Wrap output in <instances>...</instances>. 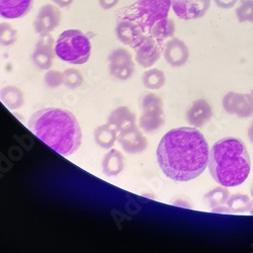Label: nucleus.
<instances>
[{
    "mask_svg": "<svg viewBox=\"0 0 253 253\" xmlns=\"http://www.w3.org/2000/svg\"><path fill=\"white\" fill-rule=\"evenodd\" d=\"M156 157L168 178L186 182L199 177L208 167L210 147L197 128L182 126L168 131L161 138Z\"/></svg>",
    "mask_w": 253,
    "mask_h": 253,
    "instance_id": "f257e3e1",
    "label": "nucleus"
},
{
    "mask_svg": "<svg viewBox=\"0 0 253 253\" xmlns=\"http://www.w3.org/2000/svg\"><path fill=\"white\" fill-rule=\"evenodd\" d=\"M29 129L62 156L74 154L81 145L80 125L75 116L66 110L47 108L36 112L29 121Z\"/></svg>",
    "mask_w": 253,
    "mask_h": 253,
    "instance_id": "f03ea898",
    "label": "nucleus"
},
{
    "mask_svg": "<svg viewBox=\"0 0 253 253\" xmlns=\"http://www.w3.org/2000/svg\"><path fill=\"white\" fill-rule=\"evenodd\" d=\"M209 170L216 182L226 187L242 184L250 173V157L245 144L238 138L227 137L210 149Z\"/></svg>",
    "mask_w": 253,
    "mask_h": 253,
    "instance_id": "7ed1b4c3",
    "label": "nucleus"
},
{
    "mask_svg": "<svg viewBox=\"0 0 253 253\" xmlns=\"http://www.w3.org/2000/svg\"><path fill=\"white\" fill-rule=\"evenodd\" d=\"M55 54L62 61L82 65L90 58V40L80 30L64 31L55 42Z\"/></svg>",
    "mask_w": 253,
    "mask_h": 253,
    "instance_id": "20e7f679",
    "label": "nucleus"
},
{
    "mask_svg": "<svg viewBox=\"0 0 253 253\" xmlns=\"http://www.w3.org/2000/svg\"><path fill=\"white\" fill-rule=\"evenodd\" d=\"M172 0H137L130 7L128 18L137 23L145 34L159 19L168 16Z\"/></svg>",
    "mask_w": 253,
    "mask_h": 253,
    "instance_id": "39448f33",
    "label": "nucleus"
},
{
    "mask_svg": "<svg viewBox=\"0 0 253 253\" xmlns=\"http://www.w3.org/2000/svg\"><path fill=\"white\" fill-rule=\"evenodd\" d=\"M142 115L139 119L140 129L147 134H153L160 130L164 123V105L161 97L155 93H145L140 98Z\"/></svg>",
    "mask_w": 253,
    "mask_h": 253,
    "instance_id": "423d86ee",
    "label": "nucleus"
},
{
    "mask_svg": "<svg viewBox=\"0 0 253 253\" xmlns=\"http://www.w3.org/2000/svg\"><path fill=\"white\" fill-rule=\"evenodd\" d=\"M110 73L116 79L125 81L130 79L135 72V62L129 50L118 48L109 56Z\"/></svg>",
    "mask_w": 253,
    "mask_h": 253,
    "instance_id": "0eeeda50",
    "label": "nucleus"
},
{
    "mask_svg": "<svg viewBox=\"0 0 253 253\" xmlns=\"http://www.w3.org/2000/svg\"><path fill=\"white\" fill-rule=\"evenodd\" d=\"M223 108L226 113L238 118L253 116V97L250 93L229 91L223 97Z\"/></svg>",
    "mask_w": 253,
    "mask_h": 253,
    "instance_id": "6e6552de",
    "label": "nucleus"
},
{
    "mask_svg": "<svg viewBox=\"0 0 253 253\" xmlns=\"http://www.w3.org/2000/svg\"><path fill=\"white\" fill-rule=\"evenodd\" d=\"M62 13L56 4H45L42 6L34 20V29L40 36L51 34L61 24Z\"/></svg>",
    "mask_w": 253,
    "mask_h": 253,
    "instance_id": "1a4fd4ad",
    "label": "nucleus"
},
{
    "mask_svg": "<svg viewBox=\"0 0 253 253\" xmlns=\"http://www.w3.org/2000/svg\"><path fill=\"white\" fill-rule=\"evenodd\" d=\"M55 40L48 34L40 36L32 55L34 64L41 70L51 69L55 58Z\"/></svg>",
    "mask_w": 253,
    "mask_h": 253,
    "instance_id": "9d476101",
    "label": "nucleus"
},
{
    "mask_svg": "<svg viewBox=\"0 0 253 253\" xmlns=\"http://www.w3.org/2000/svg\"><path fill=\"white\" fill-rule=\"evenodd\" d=\"M134 50L135 61L143 68L152 67L161 57V49L158 42L149 35H145Z\"/></svg>",
    "mask_w": 253,
    "mask_h": 253,
    "instance_id": "9b49d317",
    "label": "nucleus"
},
{
    "mask_svg": "<svg viewBox=\"0 0 253 253\" xmlns=\"http://www.w3.org/2000/svg\"><path fill=\"white\" fill-rule=\"evenodd\" d=\"M211 1L212 0H172L171 7L180 19H199L208 12Z\"/></svg>",
    "mask_w": 253,
    "mask_h": 253,
    "instance_id": "f8f14e48",
    "label": "nucleus"
},
{
    "mask_svg": "<svg viewBox=\"0 0 253 253\" xmlns=\"http://www.w3.org/2000/svg\"><path fill=\"white\" fill-rule=\"evenodd\" d=\"M163 56L171 67H181L189 59V49L182 40L172 37L165 43Z\"/></svg>",
    "mask_w": 253,
    "mask_h": 253,
    "instance_id": "ddd939ff",
    "label": "nucleus"
},
{
    "mask_svg": "<svg viewBox=\"0 0 253 253\" xmlns=\"http://www.w3.org/2000/svg\"><path fill=\"white\" fill-rule=\"evenodd\" d=\"M116 34L122 44L132 47L133 49L145 37V33L140 26L130 18L120 20L116 28Z\"/></svg>",
    "mask_w": 253,
    "mask_h": 253,
    "instance_id": "4468645a",
    "label": "nucleus"
},
{
    "mask_svg": "<svg viewBox=\"0 0 253 253\" xmlns=\"http://www.w3.org/2000/svg\"><path fill=\"white\" fill-rule=\"evenodd\" d=\"M213 117V109L210 102L204 98H199L193 101L185 114L186 122L194 128H202L210 122Z\"/></svg>",
    "mask_w": 253,
    "mask_h": 253,
    "instance_id": "2eb2a0df",
    "label": "nucleus"
},
{
    "mask_svg": "<svg viewBox=\"0 0 253 253\" xmlns=\"http://www.w3.org/2000/svg\"><path fill=\"white\" fill-rule=\"evenodd\" d=\"M118 142L125 152L129 154H139L148 147V141L143 133L137 128L118 135Z\"/></svg>",
    "mask_w": 253,
    "mask_h": 253,
    "instance_id": "dca6fc26",
    "label": "nucleus"
},
{
    "mask_svg": "<svg viewBox=\"0 0 253 253\" xmlns=\"http://www.w3.org/2000/svg\"><path fill=\"white\" fill-rule=\"evenodd\" d=\"M108 124L113 126L119 135L137 128V118L129 108L120 107L111 113L108 118Z\"/></svg>",
    "mask_w": 253,
    "mask_h": 253,
    "instance_id": "f3484780",
    "label": "nucleus"
},
{
    "mask_svg": "<svg viewBox=\"0 0 253 253\" xmlns=\"http://www.w3.org/2000/svg\"><path fill=\"white\" fill-rule=\"evenodd\" d=\"M34 0H0V17L5 19L23 18L33 8Z\"/></svg>",
    "mask_w": 253,
    "mask_h": 253,
    "instance_id": "a211bd4d",
    "label": "nucleus"
},
{
    "mask_svg": "<svg viewBox=\"0 0 253 253\" xmlns=\"http://www.w3.org/2000/svg\"><path fill=\"white\" fill-rule=\"evenodd\" d=\"M125 168V158L123 154L116 149L110 150L102 160V171L108 176L119 175Z\"/></svg>",
    "mask_w": 253,
    "mask_h": 253,
    "instance_id": "6ab92c4d",
    "label": "nucleus"
},
{
    "mask_svg": "<svg viewBox=\"0 0 253 253\" xmlns=\"http://www.w3.org/2000/svg\"><path fill=\"white\" fill-rule=\"evenodd\" d=\"M0 100L10 111L20 109L24 105L25 96L22 89L14 85H7L0 90Z\"/></svg>",
    "mask_w": 253,
    "mask_h": 253,
    "instance_id": "aec40b11",
    "label": "nucleus"
},
{
    "mask_svg": "<svg viewBox=\"0 0 253 253\" xmlns=\"http://www.w3.org/2000/svg\"><path fill=\"white\" fill-rule=\"evenodd\" d=\"M175 33V23L169 17H164L159 19L150 29L148 35L155 39L158 43L165 40H169L174 36Z\"/></svg>",
    "mask_w": 253,
    "mask_h": 253,
    "instance_id": "412c9836",
    "label": "nucleus"
},
{
    "mask_svg": "<svg viewBox=\"0 0 253 253\" xmlns=\"http://www.w3.org/2000/svg\"><path fill=\"white\" fill-rule=\"evenodd\" d=\"M94 141L102 149H111L118 141V133L110 124L98 126L94 130Z\"/></svg>",
    "mask_w": 253,
    "mask_h": 253,
    "instance_id": "4be33fe9",
    "label": "nucleus"
},
{
    "mask_svg": "<svg viewBox=\"0 0 253 253\" xmlns=\"http://www.w3.org/2000/svg\"><path fill=\"white\" fill-rule=\"evenodd\" d=\"M142 82H143V85L147 89L157 90L165 85L166 76L162 70L157 68H152L143 73Z\"/></svg>",
    "mask_w": 253,
    "mask_h": 253,
    "instance_id": "5701e85b",
    "label": "nucleus"
},
{
    "mask_svg": "<svg viewBox=\"0 0 253 253\" xmlns=\"http://www.w3.org/2000/svg\"><path fill=\"white\" fill-rule=\"evenodd\" d=\"M229 197H230V193L227 189V187L220 185L208 192L204 196V201L211 207V209H215L217 207L225 206Z\"/></svg>",
    "mask_w": 253,
    "mask_h": 253,
    "instance_id": "b1692460",
    "label": "nucleus"
},
{
    "mask_svg": "<svg viewBox=\"0 0 253 253\" xmlns=\"http://www.w3.org/2000/svg\"><path fill=\"white\" fill-rule=\"evenodd\" d=\"M252 200L247 195L234 194L230 195L226 206L230 210L231 213H244L250 210Z\"/></svg>",
    "mask_w": 253,
    "mask_h": 253,
    "instance_id": "393cba45",
    "label": "nucleus"
},
{
    "mask_svg": "<svg viewBox=\"0 0 253 253\" xmlns=\"http://www.w3.org/2000/svg\"><path fill=\"white\" fill-rule=\"evenodd\" d=\"M17 41V31L8 23L0 24V46L10 47Z\"/></svg>",
    "mask_w": 253,
    "mask_h": 253,
    "instance_id": "a878e982",
    "label": "nucleus"
},
{
    "mask_svg": "<svg viewBox=\"0 0 253 253\" xmlns=\"http://www.w3.org/2000/svg\"><path fill=\"white\" fill-rule=\"evenodd\" d=\"M235 13L239 23H253V0H240Z\"/></svg>",
    "mask_w": 253,
    "mask_h": 253,
    "instance_id": "bb28decb",
    "label": "nucleus"
},
{
    "mask_svg": "<svg viewBox=\"0 0 253 253\" xmlns=\"http://www.w3.org/2000/svg\"><path fill=\"white\" fill-rule=\"evenodd\" d=\"M63 74H64V85L70 89L78 88L83 83L81 72L75 68L66 69Z\"/></svg>",
    "mask_w": 253,
    "mask_h": 253,
    "instance_id": "cd10ccee",
    "label": "nucleus"
},
{
    "mask_svg": "<svg viewBox=\"0 0 253 253\" xmlns=\"http://www.w3.org/2000/svg\"><path fill=\"white\" fill-rule=\"evenodd\" d=\"M45 84L48 87L56 88L64 84V74L63 72L49 69L44 77Z\"/></svg>",
    "mask_w": 253,
    "mask_h": 253,
    "instance_id": "c85d7f7f",
    "label": "nucleus"
},
{
    "mask_svg": "<svg viewBox=\"0 0 253 253\" xmlns=\"http://www.w3.org/2000/svg\"><path fill=\"white\" fill-rule=\"evenodd\" d=\"M238 0H214L215 4L222 9H229L234 7Z\"/></svg>",
    "mask_w": 253,
    "mask_h": 253,
    "instance_id": "c756f323",
    "label": "nucleus"
},
{
    "mask_svg": "<svg viewBox=\"0 0 253 253\" xmlns=\"http://www.w3.org/2000/svg\"><path fill=\"white\" fill-rule=\"evenodd\" d=\"M120 2V0H98V4L99 6L104 9V10H109L113 9L116 7Z\"/></svg>",
    "mask_w": 253,
    "mask_h": 253,
    "instance_id": "7c9ffc66",
    "label": "nucleus"
},
{
    "mask_svg": "<svg viewBox=\"0 0 253 253\" xmlns=\"http://www.w3.org/2000/svg\"><path fill=\"white\" fill-rule=\"evenodd\" d=\"M52 1L57 6L61 7V8H64V7H68L69 5H71L74 0H52Z\"/></svg>",
    "mask_w": 253,
    "mask_h": 253,
    "instance_id": "2f4dec72",
    "label": "nucleus"
},
{
    "mask_svg": "<svg viewBox=\"0 0 253 253\" xmlns=\"http://www.w3.org/2000/svg\"><path fill=\"white\" fill-rule=\"evenodd\" d=\"M248 138H249L250 142L253 144V120H252L251 125H250L249 129H248Z\"/></svg>",
    "mask_w": 253,
    "mask_h": 253,
    "instance_id": "473e14b6",
    "label": "nucleus"
},
{
    "mask_svg": "<svg viewBox=\"0 0 253 253\" xmlns=\"http://www.w3.org/2000/svg\"><path fill=\"white\" fill-rule=\"evenodd\" d=\"M175 205H183V207H185V208H191V205H189L188 203H184V202H182V201H178V202H176L175 203Z\"/></svg>",
    "mask_w": 253,
    "mask_h": 253,
    "instance_id": "72a5a7b5",
    "label": "nucleus"
},
{
    "mask_svg": "<svg viewBox=\"0 0 253 253\" xmlns=\"http://www.w3.org/2000/svg\"><path fill=\"white\" fill-rule=\"evenodd\" d=\"M249 212H250V214H251V215H253V201H252V204H251V207H250Z\"/></svg>",
    "mask_w": 253,
    "mask_h": 253,
    "instance_id": "f704fd0d",
    "label": "nucleus"
},
{
    "mask_svg": "<svg viewBox=\"0 0 253 253\" xmlns=\"http://www.w3.org/2000/svg\"><path fill=\"white\" fill-rule=\"evenodd\" d=\"M250 195H251V197L253 198V183H252V185H251V189H250Z\"/></svg>",
    "mask_w": 253,
    "mask_h": 253,
    "instance_id": "c9c22d12",
    "label": "nucleus"
},
{
    "mask_svg": "<svg viewBox=\"0 0 253 253\" xmlns=\"http://www.w3.org/2000/svg\"><path fill=\"white\" fill-rule=\"evenodd\" d=\"M250 94H251V95H252V97H253V89H252V90H251V92H250Z\"/></svg>",
    "mask_w": 253,
    "mask_h": 253,
    "instance_id": "e433bc0d",
    "label": "nucleus"
}]
</instances>
